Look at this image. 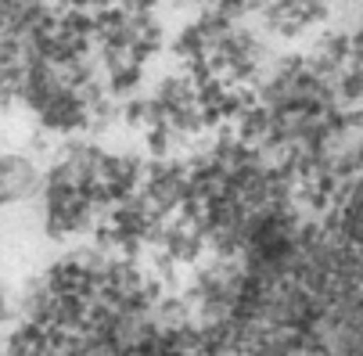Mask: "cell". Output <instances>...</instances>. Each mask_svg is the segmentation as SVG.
<instances>
[{
  "label": "cell",
  "instance_id": "cell-2",
  "mask_svg": "<svg viewBox=\"0 0 363 356\" xmlns=\"http://www.w3.org/2000/svg\"><path fill=\"white\" fill-rule=\"evenodd\" d=\"M4 313H8V302H4V295H0V321H4Z\"/></svg>",
  "mask_w": 363,
  "mask_h": 356
},
{
  "label": "cell",
  "instance_id": "cell-1",
  "mask_svg": "<svg viewBox=\"0 0 363 356\" xmlns=\"http://www.w3.org/2000/svg\"><path fill=\"white\" fill-rule=\"evenodd\" d=\"M36 184V169L22 159H4L0 162V206L4 201H15L22 198L29 187Z\"/></svg>",
  "mask_w": 363,
  "mask_h": 356
}]
</instances>
